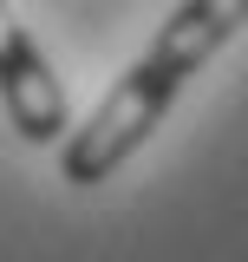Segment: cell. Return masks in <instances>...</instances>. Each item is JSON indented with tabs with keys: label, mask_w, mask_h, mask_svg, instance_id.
I'll return each mask as SVG.
<instances>
[{
	"label": "cell",
	"mask_w": 248,
	"mask_h": 262,
	"mask_svg": "<svg viewBox=\"0 0 248 262\" xmlns=\"http://www.w3.org/2000/svg\"><path fill=\"white\" fill-rule=\"evenodd\" d=\"M235 27H248V0H183L163 20V33L151 39V53L105 92V105L79 131H65V151H59L65 184H85V190L105 184L163 125V112H170V98L183 92V79H196L235 39Z\"/></svg>",
	"instance_id": "cell-1"
},
{
	"label": "cell",
	"mask_w": 248,
	"mask_h": 262,
	"mask_svg": "<svg viewBox=\"0 0 248 262\" xmlns=\"http://www.w3.org/2000/svg\"><path fill=\"white\" fill-rule=\"evenodd\" d=\"M0 105H7V118H13V131L27 144H59L65 131H72L59 79H53L46 53L33 46V33L13 20L7 0H0Z\"/></svg>",
	"instance_id": "cell-2"
}]
</instances>
